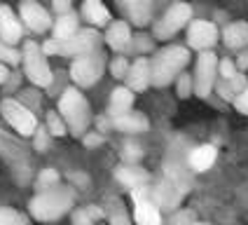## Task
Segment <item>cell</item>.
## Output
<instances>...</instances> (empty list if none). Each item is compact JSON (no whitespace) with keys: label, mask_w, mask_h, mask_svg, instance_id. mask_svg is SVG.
<instances>
[{"label":"cell","mask_w":248,"mask_h":225,"mask_svg":"<svg viewBox=\"0 0 248 225\" xmlns=\"http://www.w3.org/2000/svg\"><path fill=\"white\" fill-rule=\"evenodd\" d=\"M112 127L117 131H124V134H143V131H148L150 122H148V117L143 112L126 111L122 115H115L112 117Z\"/></svg>","instance_id":"2e32d148"},{"label":"cell","mask_w":248,"mask_h":225,"mask_svg":"<svg viewBox=\"0 0 248 225\" xmlns=\"http://www.w3.org/2000/svg\"><path fill=\"white\" fill-rule=\"evenodd\" d=\"M103 68H106V56L96 49L92 54H84L73 61L70 78H73V82L80 84V87H92V84H96L101 80Z\"/></svg>","instance_id":"8992f818"},{"label":"cell","mask_w":248,"mask_h":225,"mask_svg":"<svg viewBox=\"0 0 248 225\" xmlns=\"http://www.w3.org/2000/svg\"><path fill=\"white\" fill-rule=\"evenodd\" d=\"M19 52H16V49H14L12 45H7V42L5 40H0V61H2V64H19Z\"/></svg>","instance_id":"f1b7e54d"},{"label":"cell","mask_w":248,"mask_h":225,"mask_svg":"<svg viewBox=\"0 0 248 225\" xmlns=\"http://www.w3.org/2000/svg\"><path fill=\"white\" fill-rule=\"evenodd\" d=\"M131 106H134V89H129V87H117V89H112L110 106H108V115H110V117L131 111Z\"/></svg>","instance_id":"603a6c76"},{"label":"cell","mask_w":248,"mask_h":225,"mask_svg":"<svg viewBox=\"0 0 248 225\" xmlns=\"http://www.w3.org/2000/svg\"><path fill=\"white\" fill-rule=\"evenodd\" d=\"M126 87L134 89V92H143L152 84V68H150V61L148 59H136L131 66H129V73H126Z\"/></svg>","instance_id":"5bb4252c"},{"label":"cell","mask_w":248,"mask_h":225,"mask_svg":"<svg viewBox=\"0 0 248 225\" xmlns=\"http://www.w3.org/2000/svg\"><path fill=\"white\" fill-rule=\"evenodd\" d=\"M70 2L73 0H52V7H54V12L66 14V12H70Z\"/></svg>","instance_id":"ab89813d"},{"label":"cell","mask_w":248,"mask_h":225,"mask_svg":"<svg viewBox=\"0 0 248 225\" xmlns=\"http://www.w3.org/2000/svg\"><path fill=\"white\" fill-rule=\"evenodd\" d=\"M47 129H49V134H54V136H63V134L68 131V125H66V120H63L61 115L49 112V115H47Z\"/></svg>","instance_id":"d4e9b609"},{"label":"cell","mask_w":248,"mask_h":225,"mask_svg":"<svg viewBox=\"0 0 248 225\" xmlns=\"http://www.w3.org/2000/svg\"><path fill=\"white\" fill-rule=\"evenodd\" d=\"M24 70L26 78L35 87H49L52 84V68L47 64V54L42 52V47H38L35 42H26L24 47Z\"/></svg>","instance_id":"5b68a950"},{"label":"cell","mask_w":248,"mask_h":225,"mask_svg":"<svg viewBox=\"0 0 248 225\" xmlns=\"http://www.w3.org/2000/svg\"><path fill=\"white\" fill-rule=\"evenodd\" d=\"M0 111H2V117L10 122V125L21 134V136H33L38 131V120L31 108H26L24 103L14 101V98H5L0 103Z\"/></svg>","instance_id":"52a82bcc"},{"label":"cell","mask_w":248,"mask_h":225,"mask_svg":"<svg viewBox=\"0 0 248 225\" xmlns=\"http://www.w3.org/2000/svg\"><path fill=\"white\" fill-rule=\"evenodd\" d=\"M222 42L230 49H244L248 45V21H234L222 31Z\"/></svg>","instance_id":"44dd1931"},{"label":"cell","mask_w":248,"mask_h":225,"mask_svg":"<svg viewBox=\"0 0 248 225\" xmlns=\"http://www.w3.org/2000/svg\"><path fill=\"white\" fill-rule=\"evenodd\" d=\"M21 24H19V19L12 14L10 7H0V40H5L7 45H16V42L21 40Z\"/></svg>","instance_id":"e0dca14e"},{"label":"cell","mask_w":248,"mask_h":225,"mask_svg":"<svg viewBox=\"0 0 248 225\" xmlns=\"http://www.w3.org/2000/svg\"><path fill=\"white\" fill-rule=\"evenodd\" d=\"M216 75H218V56L211 49L202 52L197 59V68H194V94L206 98L211 89L216 87Z\"/></svg>","instance_id":"9c48e42d"},{"label":"cell","mask_w":248,"mask_h":225,"mask_svg":"<svg viewBox=\"0 0 248 225\" xmlns=\"http://www.w3.org/2000/svg\"><path fill=\"white\" fill-rule=\"evenodd\" d=\"M192 19V7L187 2H173L169 10L164 12V16L159 21H155L152 33L157 40H169L178 33L180 28H185Z\"/></svg>","instance_id":"277c9868"},{"label":"cell","mask_w":248,"mask_h":225,"mask_svg":"<svg viewBox=\"0 0 248 225\" xmlns=\"http://www.w3.org/2000/svg\"><path fill=\"white\" fill-rule=\"evenodd\" d=\"M194 225H211V223H199V221H197V223H194Z\"/></svg>","instance_id":"ee69618b"},{"label":"cell","mask_w":248,"mask_h":225,"mask_svg":"<svg viewBox=\"0 0 248 225\" xmlns=\"http://www.w3.org/2000/svg\"><path fill=\"white\" fill-rule=\"evenodd\" d=\"M108 216H110V225H129V218H126V213H124L120 202H112V209Z\"/></svg>","instance_id":"1f68e13d"},{"label":"cell","mask_w":248,"mask_h":225,"mask_svg":"<svg viewBox=\"0 0 248 225\" xmlns=\"http://www.w3.org/2000/svg\"><path fill=\"white\" fill-rule=\"evenodd\" d=\"M194 223H197L194 211L183 209V211H176V213L171 216V223H169V225H194Z\"/></svg>","instance_id":"4dcf8cb0"},{"label":"cell","mask_w":248,"mask_h":225,"mask_svg":"<svg viewBox=\"0 0 248 225\" xmlns=\"http://www.w3.org/2000/svg\"><path fill=\"white\" fill-rule=\"evenodd\" d=\"M7 78H10V70H7V66H5V64H0V84L5 82Z\"/></svg>","instance_id":"7bdbcfd3"},{"label":"cell","mask_w":248,"mask_h":225,"mask_svg":"<svg viewBox=\"0 0 248 225\" xmlns=\"http://www.w3.org/2000/svg\"><path fill=\"white\" fill-rule=\"evenodd\" d=\"M218 87V92H220V96L225 98V101H234V92H232V87H230V80H222L220 84H216Z\"/></svg>","instance_id":"f35d334b"},{"label":"cell","mask_w":248,"mask_h":225,"mask_svg":"<svg viewBox=\"0 0 248 225\" xmlns=\"http://www.w3.org/2000/svg\"><path fill=\"white\" fill-rule=\"evenodd\" d=\"M47 136H49V129H38V131L33 134V139H35V150H45Z\"/></svg>","instance_id":"74e56055"},{"label":"cell","mask_w":248,"mask_h":225,"mask_svg":"<svg viewBox=\"0 0 248 225\" xmlns=\"http://www.w3.org/2000/svg\"><path fill=\"white\" fill-rule=\"evenodd\" d=\"M126 19H131V24L145 26L152 19V0H117Z\"/></svg>","instance_id":"9a60e30c"},{"label":"cell","mask_w":248,"mask_h":225,"mask_svg":"<svg viewBox=\"0 0 248 225\" xmlns=\"http://www.w3.org/2000/svg\"><path fill=\"white\" fill-rule=\"evenodd\" d=\"M98 42H101V35H98L96 31H92V28H89V31H78L68 40H59V54L80 59V56H84V54L96 52Z\"/></svg>","instance_id":"30bf717a"},{"label":"cell","mask_w":248,"mask_h":225,"mask_svg":"<svg viewBox=\"0 0 248 225\" xmlns=\"http://www.w3.org/2000/svg\"><path fill=\"white\" fill-rule=\"evenodd\" d=\"M82 16L92 26H108L110 24V12H108V7L101 0H84Z\"/></svg>","instance_id":"7402d4cb"},{"label":"cell","mask_w":248,"mask_h":225,"mask_svg":"<svg viewBox=\"0 0 248 225\" xmlns=\"http://www.w3.org/2000/svg\"><path fill=\"white\" fill-rule=\"evenodd\" d=\"M59 183V174H56L54 169H45L40 174V181H38V185H40L42 190H47V185H56Z\"/></svg>","instance_id":"d6a6232c"},{"label":"cell","mask_w":248,"mask_h":225,"mask_svg":"<svg viewBox=\"0 0 248 225\" xmlns=\"http://www.w3.org/2000/svg\"><path fill=\"white\" fill-rule=\"evenodd\" d=\"M101 141H103L101 134H87V136H84V143H87V145H98Z\"/></svg>","instance_id":"60d3db41"},{"label":"cell","mask_w":248,"mask_h":225,"mask_svg":"<svg viewBox=\"0 0 248 225\" xmlns=\"http://www.w3.org/2000/svg\"><path fill=\"white\" fill-rule=\"evenodd\" d=\"M190 64V52L187 47L180 45H169L164 49H159L157 54L150 59L152 68V84L155 87H166L173 80H178L183 68Z\"/></svg>","instance_id":"6da1fadb"},{"label":"cell","mask_w":248,"mask_h":225,"mask_svg":"<svg viewBox=\"0 0 248 225\" xmlns=\"http://www.w3.org/2000/svg\"><path fill=\"white\" fill-rule=\"evenodd\" d=\"M134 197V221L136 225H162V211L157 207V202L152 199V190L148 185H138L131 188Z\"/></svg>","instance_id":"ba28073f"},{"label":"cell","mask_w":248,"mask_h":225,"mask_svg":"<svg viewBox=\"0 0 248 225\" xmlns=\"http://www.w3.org/2000/svg\"><path fill=\"white\" fill-rule=\"evenodd\" d=\"M94 223H96V221L92 218V213L87 209H80L73 213V225H94Z\"/></svg>","instance_id":"836d02e7"},{"label":"cell","mask_w":248,"mask_h":225,"mask_svg":"<svg viewBox=\"0 0 248 225\" xmlns=\"http://www.w3.org/2000/svg\"><path fill=\"white\" fill-rule=\"evenodd\" d=\"M14 221H19L14 209H0V225H14Z\"/></svg>","instance_id":"8d00e7d4"},{"label":"cell","mask_w":248,"mask_h":225,"mask_svg":"<svg viewBox=\"0 0 248 225\" xmlns=\"http://www.w3.org/2000/svg\"><path fill=\"white\" fill-rule=\"evenodd\" d=\"M19 14H21L24 24H26L31 31H35V33H45L47 28H52L49 12H47L42 5H38L35 0H21V5H19Z\"/></svg>","instance_id":"7c38bea8"},{"label":"cell","mask_w":248,"mask_h":225,"mask_svg":"<svg viewBox=\"0 0 248 225\" xmlns=\"http://www.w3.org/2000/svg\"><path fill=\"white\" fill-rule=\"evenodd\" d=\"M19 225H21V223H19Z\"/></svg>","instance_id":"f6af8a7d"},{"label":"cell","mask_w":248,"mask_h":225,"mask_svg":"<svg viewBox=\"0 0 248 225\" xmlns=\"http://www.w3.org/2000/svg\"><path fill=\"white\" fill-rule=\"evenodd\" d=\"M236 68L239 70L248 68V52H241V54H239V59H236Z\"/></svg>","instance_id":"b9f144b4"},{"label":"cell","mask_w":248,"mask_h":225,"mask_svg":"<svg viewBox=\"0 0 248 225\" xmlns=\"http://www.w3.org/2000/svg\"><path fill=\"white\" fill-rule=\"evenodd\" d=\"M115 176H117V181L124 183L126 188L148 185V181H150V174H148L145 169H140L138 164H126V162L115 169Z\"/></svg>","instance_id":"ffe728a7"},{"label":"cell","mask_w":248,"mask_h":225,"mask_svg":"<svg viewBox=\"0 0 248 225\" xmlns=\"http://www.w3.org/2000/svg\"><path fill=\"white\" fill-rule=\"evenodd\" d=\"M78 31H80V19H78V14L66 12V14H61V16L56 19L54 38L56 40H68V38H73Z\"/></svg>","instance_id":"cb8c5ba5"},{"label":"cell","mask_w":248,"mask_h":225,"mask_svg":"<svg viewBox=\"0 0 248 225\" xmlns=\"http://www.w3.org/2000/svg\"><path fill=\"white\" fill-rule=\"evenodd\" d=\"M140 157H143V148H140V145H136V143H126V145H124L122 160L126 164H136Z\"/></svg>","instance_id":"f546056e"},{"label":"cell","mask_w":248,"mask_h":225,"mask_svg":"<svg viewBox=\"0 0 248 225\" xmlns=\"http://www.w3.org/2000/svg\"><path fill=\"white\" fill-rule=\"evenodd\" d=\"M106 42L108 47L115 49V52H122L131 45V28L126 21H112L108 24V31H106Z\"/></svg>","instance_id":"d6986e66"},{"label":"cell","mask_w":248,"mask_h":225,"mask_svg":"<svg viewBox=\"0 0 248 225\" xmlns=\"http://www.w3.org/2000/svg\"><path fill=\"white\" fill-rule=\"evenodd\" d=\"M234 106L239 112H244V115H248V87L241 92V94H236L234 96Z\"/></svg>","instance_id":"e575fe53"},{"label":"cell","mask_w":248,"mask_h":225,"mask_svg":"<svg viewBox=\"0 0 248 225\" xmlns=\"http://www.w3.org/2000/svg\"><path fill=\"white\" fill-rule=\"evenodd\" d=\"M129 61L124 59V56H115L110 61V73H112V78H117V80H124L126 78V73H129Z\"/></svg>","instance_id":"4316f807"},{"label":"cell","mask_w":248,"mask_h":225,"mask_svg":"<svg viewBox=\"0 0 248 225\" xmlns=\"http://www.w3.org/2000/svg\"><path fill=\"white\" fill-rule=\"evenodd\" d=\"M218 42V28L211 21H204V19H197L190 24L187 28V45L197 49V52H206L213 45Z\"/></svg>","instance_id":"8fae6325"},{"label":"cell","mask_w":248,"mask_h":225,"mask_svg":"<svg viewBox=\"0 0 248 225\" xmlns=\"http://www.w3.org/2000/svg\"><path fill=\"white\" fill-rule=\"evenodd\" d=\"M70 207H73V193L66 188L52 185V190H42L38 197H33L28 209L38 221H56Z\"/></svg>","instance_id":"3957f363"},{"label":"cell","mask_w":248,"mask_h":225,"mask_svg":"<svg viewBox=\"0 0 248 225\" xmlns=\"http://www.w3.org/2000/svg\"><path fill=\"white\" fill-rule=\"evenodd\" d=\"M59 112H61V117L66 120L68 131L75 134V136H82L84 131H87V127H89V122H92L89 103H87V98L80 94V89H75V87L63 89V94L59 98Z\"/></svg>","instance_id":"7a4b0ae2"},{"label":"cell","mask_w":248,"mask_h":225,"mask_svg":"<svg viewBox=\"0 0 248 225\" xmlns=\"http://www.w3.org/2000/svg\"><path fill=\"white\" fill-rule=\"evenodd\" d=\"M216 157H218V150H216V145H211V143H204V145H197L190 150L187 155V164L192 171H206V169L213 167V162H216Z\"/></svg>","instance_id":"ac0fdd59"},{"label":"cell","mask_w":248,"mask_h":225,"mask_svg":"<svg viewBox=\"0 0 248 225\" xmlns=\"http://www.w3.org/2000/svg\"><path fill=\"white\" fill-rule=\"evenodd\" d=\"M236 73H239L236 61H232V59H220L218 61V75H220L222 80H232Z\"/></svg>","instance_id":"83f0119b"},{"label":"cell","mask_w":248,"mask_h":225,"mask_svg":"<svg viewBox=\"0 0 248 225\" xmlns=\"http://www.w3.org/2000/svg\"><path fill=\"white\" fill-rule=\"evenodd\" d=\"M230 87H232V92H234V94H241V92L248 87V82H246V78H244L241 73H236L234 78L230 80Z\"/></svg>","instance_id":"d590c367"},{"label":"cell","mask_w":248,"mask_h":225,"mask_svg":"<svg viewBox=\"0 0 248 225\" xmlns=\"http://www.w3.org/2000/svg\"><path fill=\"white\" fill-rule=\"evenodd\" d=\"M183 195H185V190L180 188L178 183H173L171 178H164V181L155 188L152 199L157 202V207H159L162 211H173L180 204Z\"/></svg>","instance_id":"4fadbf2b"},{"label":"cell","mask_w":248,"mask_h":225,"mask_svg":"<svg viewBox=\"0 0 248 225\" xmlns=\"http://www.w3.org/2000/svg\"><path fill=\"white\" fill-rule=\"evenodd\" d=\"M176 84H178V96L180 98H187L194 92V78L192 75H187V73H180Z\"/></svg>","instance_id":"484cf974"}]
</instances>
